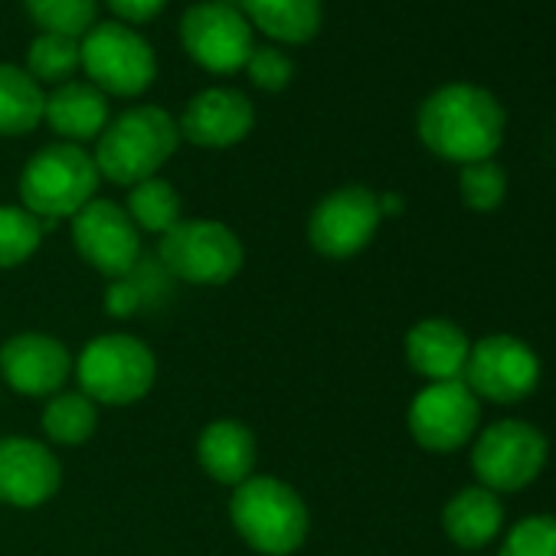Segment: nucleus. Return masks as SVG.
Instances as JSON below:
<instances>
[{
  "mask_svg": "<svg viewBox=\"0 0 556 556\" xmlns=\"http://www.w3.org/2000/svg\"><path fill=\"white\" fill-rule=\"evenodd\" d=\"M507 115L501 102L468 83H452L435 89L419 109V138L422 144L452 164L491 161L504 141Z\"/></svg>",
  "mask_w": 556,
  "mask_h": 556,
  "instance_id": "1",
  "label": "nucleus"
},
{
  "mask_svg": "<svg viewBox=\"0 0 556 556\" xmlns=\"http://www.w3.org/2000/svg\"><path fill=\"white\" fill-rule=\"evenodd\" d=\"M229 517L239 536L265 556H289L308 536V507L302 494L271 475L245 478L229 501Z\"/></svg>",
  "mask_w": 556,
  "mask_h": 556,
  "instance_id": "2",
  "label": "nucleus"
},
{
  "mask_svg": "<svg viewBox=\"0 0 556 556\" xmlns=\"http://www.w3.org/2000/svg\"><path fill=\"white\" fill-rule=\"evenodd\" d=\"M177 141H180V128L164 109L138 105L118 115L112 125H105L96 148V167L112 184L135 187L154 177L170 161Z\"/></svg>",
  "mask_w": 556,
  "mask_h": 556,
  "instance_id": "3",
  "label": "nucleus"
},
{
  "mask_svg": "<svg viewBox=\"0 0 556 556\" xmlns=\"http://www.w3.org/2000/svg\"><path fill=\"white\" fill-rule=\"evenodd\" d=\"M99 167L79 144H50L30 157L21 174L24 210L40 219L76 216L86 203H92L99 190Z\"/></svg>",
  "mask_w": 556,
  "mask_h": 556,
  "instance_id": "4",
  "label": "nucleus"
},
{
  "mask_svg": "<svg viewBox=\"0 0 556 556\" xmlns=\"http://www.w3.org/2000/svg\"><path fill=\"white\" fill-rule=\"evenodd\" d=\"M549 458L546 435L527 419H497L478 432L471 448V471L481 488L514 494L530 488Z\"/></svg>",
  "mask_w": 556,
  "mask_h": 556,
  "instance_id": "5",
  "label": "nucleus"
},
{
  "mask_svg": "<svg viewBox=\"0 0 556 556\" xmlns=\"http://www.w3.org/2000/svg\"><path fill=\"white\" fill-rule=\"evenodd\" d=\"M154 354L144 341L128 334H102L79 354L76 377L83 393L96 403L125 406L141 400L154 387Z\"/></svg>",
  "mask_w": 556,
  "mask_h": 556,
  "instance_id": "6",
  "label": "nucleus"
},
{
  "mask_svg": "<svg viewBox=\"0 0 556 556\" xmlns=\"http://www.w3.org/2000/svg\"><path fill=\"white\" fill-rule=\"evenodd\" d=\"M161 262L193 286H223L242 268L239 236L213 219H180L161 239Z\"/></svg>",
  "mask_w": 556,
  "mask_h": 556,
  "instance_id": "7",
  "label": "nucleus"
},
{
  "mask_svg": "<svg viewBox=\"0 0 556 556\" xmlns=\"http://www.w3.org/2000/svg\"><path fill=\"white\" fill-rule=\"evenodd\" d=\"M462 380L481 403L510 406L536 390L540 357L514 334H488L471 344Z\"/></svg>",
  "mask_w": 556,
  "mask_h": 556,
  "instance_id": "8",
  "label": "nucleus"
},
{
  "mask_svg": "<svg viewBox=\"0 0 556 556\" xmlns=\"http://www.w3.org/2000/svg\"><path fill=\"white\" fill-rule=\"evenodd\" d=\"M406 422L426 452L452 455L475 439L481 422V400L465 387V380L429 383L416 393Z\"/></svg>",
  "mask_w": 556,
  "mask_h": 556,
  "instance_id": "9",
  "label": "nucleus"
},
{
  "mask_svg": "<svg viewBox=\"0 0 556 556\" xmlns=\"http://www.w3.org/2000/svg\"><path fill=\"white\" fill-rule=\"evenodd\" d=\"M83 66L99 92L141 96L157 73L154 50L125 24H99L83 40Z\"/></svg>",
  "mask_w": 556,
  "mask_h": 556,
  "instance_id": "10",
  "label": "nucleus"
},
{
  "mask_svg": "<svg viewBox=\"0 0 556 556\" xmlns=\"http://www.w3.org/2000/svg\"><path fill=\"white\" fill-rule=\"evenodd\" d=\"M180 43L193 63L210 73L229 76L239 73L252 56V27L236 8L213 0V4H197L184 14Z\"/></svg>",
  "mask_w": 556,
  "mask_h": 556,
  "instance_id": "11",
  "label": "nucleus"
},
{
  "mask_svg": "<svg viewBox=\"0 0 556 556\" xmlns=\"http://www.w3.org/2000/svg\"><path fill=\"white\" fill-rule=\"evenodd\" d=\"M380 219H383L380 197L370 187L351 184V187L328 193L315 206V213L308 219V239L321 255L351 258L364 245H370Z\"/></svg>",
  "mask_w": 556,
  "mask_h": 556,
  "instance_id": "12",
  "label": "nucleus"
},
{
  "mask_svg": "<svg viewBox=\"0 0 556 556\" xmlns=\"http://www.w3.org/2000/svg\"><path fill=\"white\" fill-rule=\"evenodd\" d=\"M73 242L79 255L109 278L131 275L141 255L135 219L112 200H92L73 216Z\"/></svg>",
  "mask_w": 556,
  "mask_h": 556,
  "instance_id": "13",
  "label": "nucleus"
},
{
  "mask_svg": "<svg viewBox=\"0 0 556 556\" xmlns=\"http://www.w3.org/2000/svg\"><path fill=\"white\" fill-rule=\"evenodd\" d=\"M63 468L56 455L34 439H0V501L14 507H40L60 491Z\"/></svg>",
  "mask_w": 556,
  "mask_h": 556,
  "instance_id": "14",
  "label": "nucleus"
},
{
  "mask_svg": "<svg viewBox=\"0 0 556 556\" xmlns=\"http://www.w3.org/2000/svg\"><path fill=\"white\" fill-rule=\"evenodd\" d=\"M0 370L4 380L24 396H50L56 393L70 370L73 357L63 341L47 334H17L0 348Z\"/></svg>",
  "mask_w": 556,
  "mask_h": 556,
  "instance_id": "15",
  "label": "nucleus"
},
{
  "mask_svg": "<svg viewBox=\"0 0 556 556\" xmlns=\"http://www.w3.org/2000/svg\"><path fill=\"white\" fill-rule=\"evenodd\" d=\"M252 102L236 89H206L184 109L180 135L197 148H229L252 131Z\"/></svg>",
  "mask_w": 556,
  "mask_h": 556,
  "instance_id": "16",
  "label": "nucleus"
},
{
  "mask_svg": "<svg viewBox=\"0 0 556 556\" xmlns=\"http://www.w3.org/2000/svg\"><path fill=\"white\" fill-rule=\"evenodd\" d=\"M471 341L448 318H422L406 334V361L429 383L462 380Z\"/></svg>",
  "mask_w": 556,
  "mask_h": 556,
  "instance_id": "17",
  "label": "nucleus"
},
{
  "mask_svg": "<svg viewBox=\"0 0 556 556\" xmlns=\"http://www.w3.org/2000/svg\"><path fill=\"white\" fill-rule=\"evenodd\" d=\"M504 504L501 494L471 484L462 488L458 494L448 497L445 510H442V527L445 536L458 546V549H484L488 543H494L504 530Z\"/></svg>",
  "mask_w": 556,
  "mask_h": 556,
  "instance_id": "18",
  "label": "nucleus"
},
{
  "mask_svg": "<svg viewBox=\"0 0 556 556\" xmlns=\"http://www.w3.org/2000/svg\"><path fill=\"white\" fill-rule=\"evenodd\" d=\"M200 465L210 478L219 484L239 488L245 478H252L255 468V439L252 432L236 419H216L203 429L197 445Z\"/></svg>",
  "mask_w": 556,
  "mask_h": 556,
  "instance_id": "19",
  "label": "nucleus"
},
{
  "mask_svg": "<svg viewBox=\"0 0 556 556\" xmlns=\"http://www.w3.org/2000/svg\"><path fill=\"white\" fill-rule=\"evenodd\" d=\"M43 118L56 135L70 141H89L109 125V99L89 83H66L47 96Z\"/></svg>",
  "mask_w": 556,
  "mask_h": 556,
  "instance_id": "20",
  "label": "nucleus"
},
{
  "mask_svg": "<svg viewBox=\"0 0 556 556\" xmlns=\"http://www.w3.org/2000/svg\"><path fill=\"white\" fill-rule=\"evenodd\" d=\"M239 4L271 40L308 43L321 27V0H239Z\"/></svg>",
  "mask_w": 556,
  "mask_h": 556,
  "instance_id": "21",
  "label": "nucleus"
},
{
  "mask_svg": "<svg viewBox=\"0 0 556 556\" xmlns=\"http://www.w3.org/2000/svg\"><path fill=\"white\" fill-rule=\"evenodd\" d=\"M47 96L27 70L0 63V135H27L43 122Z\"/></svg>",
  "mask_w": 556,
  "mask_h": 556,
  "instance_id": "22",
  "label": "nucleus"
},
{
  "mask_svg": "<svg viewBox=\"0 0 556 556\" xmlns=\"http://www.w3.org/2000/svg\"><path fill=\"white\" fill-rule=\"evenodd\" d=\"M128 216L135 219L138 229L148 232H167L180 223V197L167 180L148 177L131 187L128 193Z\"/></svg>",
  "mask_w": 556,
  "mask_h": 556,
  "instance_id": "23",
  "label": "nucleus"
},
{
  "mask_svg": "<svg viewBox=\"0 0 556 556\" xmlns=\"http://www.w3.org/2000/svg\"><path fill=\"white\" fill-rule=\"evenodd\" d=\"M99 413L86 393H60L43 409V432L60 445H79L96 432Z\"/></svg>",
  "mask_w": 556,
  "mask_h": 556,
  "instance_id": "24",
  "label": "nucleus"
},
{
  "mask_svg": "<svg viewBox=\"0 0 556 556\" xmlns=\"http://www.w3.org/2000/svg\"><path fill=\"white\" fill-rule=\"evenodd\" d=\"M43 242V219L24 206H0V268L27 262Z\"/></svg>",
  "mask_w": 556,
  "mask_h": 556,
  "instance_id": "25",
  "label": "nucleus"
},
{
  "mask_svg": "<svg viewBox=\"0 0 556 556\" xmlns=\"http://www.w3.org/2000/svg\"><path fill=\"white\" fill-rule=\"evenodd\" d=\"M79 63H83V43L73 40V37H60V34L37 37L34 47H30V53H27L30 76L34 79H43V83L70 79Z\"/></svg>",
  "mask_w": 556,
  "mask_h": 556,
  "instance_id": "26",
  "label": "nucleus"
},
{
  "mask_svg": "<svg viewBox=\"0 0 556 556\" xmlns=\"http://www.w3.org/2000/svg\"><path fill=\"white\" fill-rule=\"evenodd\" d=\"M458 197L475 213H494L504 203V197H507V174H504V167L494 157L491 161L465 164L462 174H458Z\"/></svg>",
  "mask_w": 556,
  "mask_h": 556,
  "instance_id": "27",
  "label": "nucleus"
},
{
  "mask_svg": "<svg viewBox=\"0 0 556 556\" xmlns=\"http://www.w3.org/2000/svg\"><path fill=\"white\" fill-rule=\"evenodd\" d=\"M27 11L34 17L37 27H43L47 34H60V37H79L96 24L99 4L96 0H27Z\"/></svg>",
  "mask_w": 556,
  "mask_h": 556,
  "instance_id": "28",
  "label": "nucleus"
},
{
  "mask_svg": "<svg viewBox=\"0 0 556 556\" xmlns=\"http://www.w3.org/2000/svg\"><path fill=\"white\" fill-rule=\"evenodd\" d=\"M497 556H556V514L520 517L504 533Z\"/></svg>",
  "mask_w": 556,
  "mask_h": 556,
  "instance_id": "29",
  "label": "nucleus"
},
{
  "mask_svg": "<svg viewBox=\"0 0 556 556\" xmlns=\"http://www.w3.org/2000/svg\"><path fill=\"white\" fill-rule=\"evenodd\" d=\"M245 70H249V79H252L258 89H265V92L286 89V86L292 83V73H295L292 63H289V56H286V53H278L275 47L252 50Z\"/></svg>",
  "mask_w": 556,
  "mask_h": 556,
  "instance_id": "30",
  "label": "nucleus"
},
{
  "mask_svg": "<svg viewBox=\"0 0 556 556\" xmlns=\"http://www.w3.org/2000/svg\"><path fill=\"white\" fill-rule=\"evenodd\" d=\"M167 0H109V8L125 17V21H135V24H148L161 14V8Z\"/></svg>",
  "mask_w": 556,
  "mask_h": 556,
  "instance_id": "31",
  "label": "nucleus"
}]
</instances>
